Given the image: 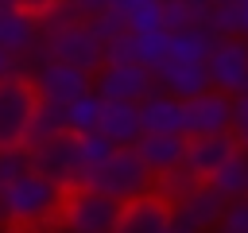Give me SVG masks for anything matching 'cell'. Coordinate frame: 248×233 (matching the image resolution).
I'll return each mask as SVG.
<instances>
[{
	"label": "cell",
	"instance_id": "obj_1",
	"mask_svg": "<svg viewBox=\"0 0 248 233\" xmlns=\"http://www.w3.org/2000/svg\"><path fill=\"white\" fill-rule=\"evenodd\" d=\"M62 202H66V190L35 171H27L23 179H16L8 190H4V221L31 233V229H43V225H58V214H62Z\"/></svg>",
	"mask_w": 248,
	"mask_h": 233
},
{
	"label": "cell",
	"instance_id": "obj_2",
	"mask_svg": "<svg viewBox=\"0 0 248 233\" xmlns=\"http://www.w3.org/2000/svg\"><path fill=\"white\" fill-rule=\"evenodd\" d=\"M151 183H155L151 171L136 159L132 148H116L108 163H101V167H93V171H78V179H74V186L97 190V194L112 198L116 206H128V202H136V198H147V194H151Z\"/></svg>",
	"mask_w": 248,
	"mask_h": 233
},
{
	"label": "cell",
	"instance_id": "obj_3",
	"mask_svg": "<svg viewBox=\"0 0 248 233\" xmlns=\"http://www.w3.org/2000/svg\"><path fill=\"white\" fill-rule=\"evenodd\" d=\"M116 214H120V206L112 198H105L97 190L70 186L66 202H62V214H58V225L66 233H112Z\"/></svg>",
	"mask_w": 248,
	"mask_h": 233
},
{
	"label": "cell",
	"instance_id": "obj_4",
	"mask_svg": "<svg viewBox=\"0 0 248 233\" xmlns=\"http://www.w3.org/2000/svg\"><path fill=\"white\" fill-rule=\"evenodd\" d=\"M205 74H209V89L225 93V97H240L248 93V39H217L209 58H205Z\"/></svg>",
	"mask_w": 248,
	"mask_h": 233
},
{
	"label": "cell",
	"instance_id": "obj_5",
	"mask_svg": "<svg viewBox=\"0 0 248 233\" xmlns=\"http://www.w3.org/2000/svg\"><path fill=\"white\" fill-rule=\"evenodd\" d=\"M35 105H39V97L27 78L0 82V148H23Z\"/></svg>",
	"mask_w": 248,
	"mask_h": 233
},
{
	"label": "cell",
	"instance_id": "obj_6",
	"mask_svg": "<svg viewBox=\"0 0 248 233\" xmlns=\"http://www.w3.org/2000/svg\"><path fill=\"white\" fill-rule=\"evenodd\" d=\"M93 93L108 105H140L155 93V74L143 66H101L93 74Z\"/></svg>",
	"mask_w": 248,
	"mask_h": 233
},
{
	"label": "cell",
	"instance_id": "obj_7",
	"mask_svg": "<svg viewBox=\"0 0 248 233\" xmlns=\"http://www.w3.org/2000/svg\"><path fill=\"white\" fill-rule=\"evenodd\" d=\"M31 89L39 101H50V105H70L78 101L81 93L93 89V74H81L66 62H39L31 74H27Z\"/></svg>",
	"mask_w": 248,
	"mask_h": 233
},
{
	"label": "cell",
	"instance_id": "obj_8",
	"mask_svg": "<svg viewBox=\"0 0 248 233\" xmlns=\"http://www.w3.org/2000/svg\"><path fill=\"white\" fill-rule=\"evenodd\" d=\"M225 206L229 202L221 194H213L205 183H198L182 202L170 206V233H209V229H217Z\"/></svg>",
	"mask_w": 248,
	"mask_h": 233
},
{
	"label": "cell",
	"instance_id": "obj_9",
	"mask_svg": "<svg viewBox=\"0 0 248 233\" xmlns=\"http://www.w3.org/2000/svg\"><path fill=\"white\" fill-rule=\"evenodd\" d=\"M31 151V171L58 183L62 190L74 186L78 179V148H74V136H58V140H46L39 148H27Z\"/></svg>",
	"mask_w": 248,
	"mask_h": 233
},
{
	"label": "cell",
	"instance_id": "obj_10",
	"mask_svg": "<svg viewBox=\"0 0 248 233\" xmlns=\"http://www.w3.org/2000/svg\"><path fill=\"white\" fill-rule=\"evenodd\" d=\"M232 128V97L205 89L202 97L186 101V136H221Z\"/></svg>",
	"mask_w": 248,
	"mask_h": 233
},
{
	"label": "cell",
	"instance_id": "obj_11",
	"mask_svg": "<svg viewBox=\"0 0 248 233\" xmlns=\"http://www.w3.org/2000/svg\"><path fill=\"white\" fill-rule=\"evenodd\" d=\"M236 151H240V148H236L232 132H221V136H186L182 167H186L198 183H205V179H209L221 163H229Z\"/></svg>",
	"mask_w": 248,
	"mask_h": 233
},
{
	"label": "cell",
	"instance_id": "obj_12",
	"mask_svg": "<svg viewBox=\"0 0 248 233\" xmlns=\"http://www.w3.org/2000/svg\"><path fill=\"white\" fill-rule=\"evenodd\" d=\"M151 74H155V89L167 93V97H174V101H182V105L194 101V97H202V93L209 89V74H205V66L163 62V66H155Z\"/></svg>",
	"mask_w": 248,
	"mask_h": 233
},
{
	"label": "cell",
	"instance_id": "obj_13",
	"mask_svg": "<svg viewBox=\"0 0 248 233\" xmlns=\"http://www.w3.org/2000/svg\"><path fill=\"white\" fill-rule=\"evenodd\" d=\"M140 128L143 136H186V105L155 89L140 101Z\"/></svg>",
	"mask_w": 248,
	"mask_h": 233
},
{
	"label": "cell",
	"instance_id": "obj_14",
	"mask_svg": "<svg viewBox=\"0 0 248 233\" xmlns=\"http://www.w3.org/2000/svg\"><path fill=\"white\" fill-rule=\"evenodd\" d=\"M112 233H170V206L155 194L120 206Z\"/></svg>",
	"mask_w": 248,
	"mask_h": 233
},
{
	"label": "cell",
	"instance_id": "obj_15",
	"mask_svg": "<svg viewBox=\"0 0 248 233\" xmlns=\"http://www.w3.org/2000/svg\"><path fill=\"white\" fill-rule=\"evenodd\" d=\"M132 151H136V159H140V163L151 171V179H155V175H163V171L182 167L186 136H140V140L132 144Z\"/></svg>",
	"mask_w": 248,
	"mask_h": 233
},
{
	"label": "cell",
	"instance_id": "obj_16",
	"mask_svg": "<svg viewBox=\"0 0 248 233\" xmlns=\"http://www.w3.org/2000/svg\"><path fill=\"white\" fill-rule=\"evenodd\" d=\"M35 47H39V19L27 16V12H19V8L4 12L0 16V50H8L12 58L23 62Z\"/></svg>",
	"mask_w": 248,
	"mask_h": 233
},
{
	"label": "cell",
	"instance_id": "obj_17",
	"mask_svg": "<svg viewBox=\"0 0 248 233\" xmlns=\"http://www.w3.org/2000/svg\"><path fill=\"white\" fill-rule=\"evenodd\" d=\"M97 132L108 136L116 148H132V144L143 136V128H140V105H108V101H105Z\"/></svg>",
	"mask_w": 248,
	"mask_h": 233
},
{
	"label": "cell",
	"instance_id": "obj_18",
	"mask_svg": "<svg viewBox=\"0 0 248 233\" xmlns=\"http://www.w3.org/2000/svg\"><path fill=\"white\" fill-rule=\"evenodd\" d=\"M217 35L209 27H194V31H178L167 43V62H190V66H205L209 50H213Z\"/></svg>",
	"mask_w": 248,
	"mask_h": 233
},
{
	"label": "cell",
	"instance_id": "obj_19",
	"mask_svg": "<svg viewBox=\"0 0 248 233\" xmlns=\"http://www.w3.org/2000/svg\"><path fill=\"white\" fill-rule=\"evenodd\" d=\"M205 186H209L213 194H221L225 202H240V198H248V155L236 151L229 163H221V167L205 179Z\"/></svg>",
	"mask_w": 248,
	"mask_h": 233
},
{
	"label": "cell",
	"instance_id": "obj_20",
	"mask_svg": "<svg viewBox=\"0 0 248 233\" xmlns=\"http://www.w3.org/2000/svg\"><path fill=\"white\" fill-rule=\"evenodd\" d=\"M209 12H213V0H163V31L178 35V31L205 27Z\"/></svg>",
	"mask_w": 248,
	"mask_h": 233
},
{
	"label": "cell",
	"instance_id": "obj_21",
	"mask_svg": "<svg viewBox=\"0 0 248 233\" xmlns=\"http://www.w3.org/2000/svg\"><path fill=\"white\" fill-rule=\"evenodd\" d=\"M58 136H70V132H66V105L39 101V105H35V113H31V124H27L23 148H39V144L58 140Z\"/></svg>",
	"mask_w": 248,
	"mask_h": 233
},
{
	"label": "cell",
	"instance_id": "obj_22",
	"mask_svg": "<svg viewBox=\"0 0 248 233\" xmlns=\"http://www.w3.org/2000/svg\"><path fill=\"white\" fill-rule=\"evenodd\" d=\"M101 109H105V101H101L93 89L81 93L78 101H70V105H66V132H70V136L97 132V124H101Z\"/></svg>",
	"mask_w": 248,
	"mask_h": 233
},
{
	"label": "cell",
	"instance_id": "obj_23",
	"mask_svg": "<svg viewBox=\"0 0 248 233\" xmlns=\"http://www.w3.org/2000/svg\"><path fill=\"white\" fill-rule=\"evenodd\" d=\"M74 148H78V171H93V167L108 163V159H112V151H116V144H112L108 136H101V132L74 136Z\"/></svg>",
	"mask_w": 248,
	"mask_h": 233
},
{
	"label": "cell",
	"instance_id": "obj_24",
	"mask_svg": "<svg viewBox=\"0 0 248 233\" xmlns=\"http://www.w3.org/2000/svg\"><path fill=\"white\" fill-rule=\"evenodd\" d=\"M205 27L217 39H236V35H244V8L236 0H213V12H209Z\"/></svg>",
	"mask_w": 248,
	"mask_h": 233
},
{
	"label": "cell",
	"instance_id": "obj_25",
	"mask_svg": "<svg viewBox=\"0 0 248 233\" xmlns=\"http://www.w3.org/2000/svg\"><path fill=\"white\" fill-rule=\"evenodd\" d=\"M198 186V179L186 171V167H174V171H163V175H155V183H151V194L155 198H163L167 206H174V202H182L190 190Z\"/></svg>",
	"mask_w": 248,
	"mask_h": 233
},
{
	"label": "cell",
	"instance_id": "obj_26",
	"mask_svg": "<svg viewBox=\"0 0 248 233\" xmlns=\"http://www.w3.org/2000/svg\"><path fill=\"white\" fill-rule=\"evenodd\" d=\"M167 43H170V35H167V31L136 35V66H143V70L163 66V62H167Z\"/></svg>",
	"mask_w": 248,
	"mask_h": 233
},
{
	"label": "cell",
	"instance_id": "obj_27",
	"mask_svg": "<svg viewBox=\"0 0 248 233\" xmlns=\"http://www.w3.org/2000/svg\"><path fill=\"white\" fill-rule=\"evenodd\" d=\"M85 23H89V31L97 35V43H101V47L116 43L120 35H128V23H124V16H120V12H112V8H105V12L89 16Z\"/></svg>",
	"mask_w": 248,
	"mask_h": 233
},
{
	"label": "cell",
	"instance_id": "obj_28",
	"mask_svg": "<svg viewBox=\"0 0 248 233\" xmlns=\"http://www.w3.org/2000/svg\"><path fill=\"white\" fill-rule=\"evenodd\" d=\"M27 171H31V151L27 148H0V190H8Z\"/></svg>",
	"mask_w": 248,
	"mask_h": 233
},
{
	"label": "cell",
	"instance_id": "obj_29",
	"mask_svg": "<svg viewBox=\"0 0 248 233\" xmlns=\"http://www.w3.org/2000/svg\"><path fill=\"white\" fill-rule=\"evenodd\" d=\"M217 233H248V198L225 206V214L217 221Z\"/></svg>",
	"mask_w": 248,
	"mask_h": 233
},
{
	"label": "cell",
	"instance_id": "obj_30",
	"mask_svg": "<svg viewBox=\"0 0 248 233\" xmlns=\"http://www.w3.org/2000/svg\"><path fill=\"white\" fill-rule=\"evenodd\" d=\"M232 140H236V148L248 155V93H240V97H232Z\"/></svg>",
	"mask_w": 248,
	"mask_h": 233
},
{
	"label": "cell",
	"instance_id": "obj_31",
	"mask_svg": "<svg viewBox=\"0 0 248 233\" xmlns=\"http://www.w3.org/2000/svg\"><path fill=\"white\" fill-rule=\"evenodd\" d=\"M58 4H62V0H16V8H19V12H27V16H35V19L50 16Z\"/></svg>",
	"mask_w": 248,
	"mask_h": 233
},
{
	"label": "cell",
	"instance_id": "obj_32",
	"mask_svg": "<svg viewBox=\"0 0 248 233\" xmlns=\"http://www.w3.org/2000/svg\"><path fill=\"white\" fill-rule=\"evenodd\" d=\"M8 78H27V70H23L19 58H12L8 50H0V82H8Z\"/></svg>",
	"mask_w": 248,
	"mask_h": 233
},
{
	"label": "cell",
	"instance_id": "obj_33",
	"mask_svg": "<svg viewBox=\"0 0 248 233\" xmlns=\"http://www.w3.org/2000/svg\"><path fill=\"white\" fill-rule=\"evenodd\" d=\"M66 8H74L81 19H89V16H97V12H105L108 8V0H62Z\"/></svg>",
	"mask_w": 248,
	"mask_h": 233
},
{
	"label": "cell",
	"instance_id": "obj_34",
	"mask_svg": "<svg viewBox=\"0 0 248 233\" xmlns=\"http://www.w3.org/2000/svg\"><path fill=\"white\" fill-rule=\"evenodd\" d=\"M147 4H155V0H108V8H112V12H120L124 19H128V16H136V12H140V8H147Z\"/></svg>",
	"mask_w": 248,
	"mask_h": 233
},
{
	"label": "cell",
	"instance_id": "obj_35",
	"mask_svg": "<svg viewBox=\"0 0 248 233\" xmlns=\"http://www.w3.org/2000/svg\"><path fill=\"white\" fill-rule=\"evenodd\" d=\"M31 233H66L62 225H43V229H31Z\"/></svg>",
	"mask_w": 248,
	"mask_h": 233
},
{
	"label": "cell",
	"instance_id": "obj_36",
	"mask_svg": "<svg viewBox=\"0 0 248 233\" xmlns=\"http://www.w3.org/2000/svg\"><path fill=\"white\" fill-rule=\"evenodd\" d=\"M12 8H16V0H0V16H4V12H12Z\"/></svg>",
	"mask_w": 248,
	"mask_h": 233
},
{
	"label": "cell",
	"instance_id": "obj_37",
	"mask_svg": "<svg viewBox=\"0 0 248 233\" xmlns=\"http://www.w3.org/2000/svg\"><path fill=\"white\" fill-rule=\"evenodd\" d=\"M0 225H8V221H4V190H0Z\"/></svg>",
	"mask_w": 248,
	"mask_h": 233
},
{
	"label": "cell",
	"instance_id": "obj_38",
	"mask_svg": "<svg viewBox=\"0 0 248 233\" xmlns=\"http://www.w3.org/2000/svg\"><path fill=\"white\" fill-rule=\"evenodd\" d=\"M0 233H23V229H16V225H0Z\"/></svg>",
	"mask_w": 248,
	"mask_h": 233
},
{
	"label": "cell",
	"instance_id": "obj_39",
	"mask_svg": "<svg viewBox=\"0 0 248 233\" xmlns=\"http://www.w3.org/2000/svg\"><path fill=\"white\" fill-rule=\"evenodd\" d=\"M244 39H248V12H244Z\"/></svg>",
	"mask_w": 248,
	"mask_h": 233
},
{
	"label": "cell",
	"instance_id": "obj_40",
	"mask_svg": "<svg viewBox=\"0 0 248 233\" xmlns=\"http://www.w3.org/2000/svg\"><path fill=\"white\" fill-rule=\"evenodd\" d=\"M236 4H240V8H244V12H248V0H236Z\"/></svg>",
	"mask_w": 248,
	"mask_h": 233
}]
</instances>
